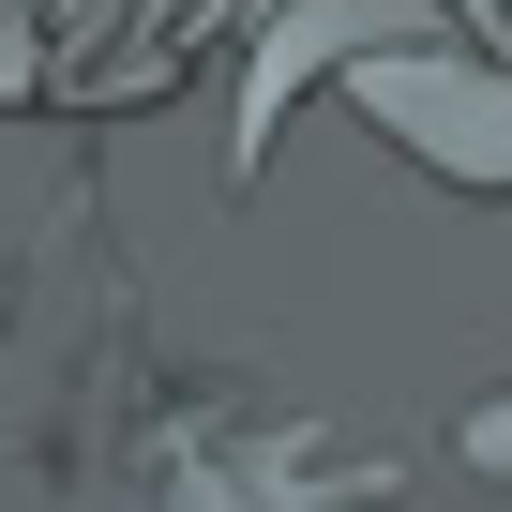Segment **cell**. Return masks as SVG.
<instances>
[{
  "mask_svg": "<svg viewBox=\"0 0 512 512\" xmlns=\"http://www.w3.org/2000/svg\"><path fill=\"white\" fill-rule=\"evenodd\" d=\"M437 31H467V0H287L272 31H256V61H241V121H226V181L287 136V106L317 91V76H347V61H377V46H437Z\"/></svg>",
  "mask_w": 512,
  "mask_h": 512,
  "instance_id": "6da1fadb",
  "label": "cell"
},
{
  "mask_svg": "<svg viewBox=\"0 0 512 512\" xmlns=\"http://www.w3.org/2000/svg\"><path fill=\"white\" fill-rule=\"evenodd\" d=\"M347 91H362V121L407 136L437 181L512 196V76H467L452 31H437V46H377V61H347Z\"/></svg>",
  "mask_w": 512,
  "mask_h": 512,
  "instance_id": "7a4b0ae2",
  "label": "cell"
},
{
  "mask_svg": "<svg viewBox=\"0 0 512 512\" xmlns=\"http://www.w3.org/2000/svg\"><path fill=\"white\" fill-rule=\"evenodd\" d=\"M467 31H482V46H512V0H467Z\"/></svg>",
  "mask_w": 512,
  "mask_h": 512,
  "instance_id": "3957f363",
  "label": "cell"
}]
</instances>
